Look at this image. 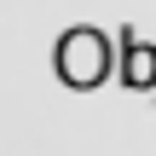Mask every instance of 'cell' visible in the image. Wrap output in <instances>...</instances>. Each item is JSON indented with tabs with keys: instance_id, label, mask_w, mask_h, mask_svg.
<instances>
[{
	"instance_id": "obj_1",
	"label": "cell",
	"mask_w": 156,
	"mask_h": 156,
	"mask_svg": "<svg viewBox=\"0 0 156 156\" xmlns=\"http://www.w3.org/2000/svg\"><path fill=\"white\" fill-rule=\"evenodd\" d=\"M104 64H110L104 35H93V29H69V35L58 41V69H64L69 81H98Z\"/></svg>"
},
{
	"instance_id": "obj_2",
	"label": "cell",
	"mask_w": 156,
	"mask_h": 156,
	"mask_svg": "<svg viewBox=\"0 0 156 156\" xmlns=\"http://www.w3.org/2000/svg\"><path fill=\"white\" fill-rule=\"evenodd\" d=\"M151 75H156V52H151V46H139V52L127 58V81L139 87V81H151Z\"/></svg>"
}]
</instances>
